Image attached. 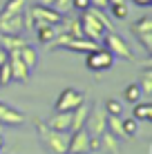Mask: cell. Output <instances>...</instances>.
I'll return each mask as SVG.
<instances>
[{
  "mask_svg": "<svg viewBox=\"0 0 152 154\" xmlns=\"http://www.w3.org/2000/svg\"><path fill=\"white\" fill-rule=\"evenodd\" d=\"M78 25H81V31L85 38H90L94 42H98L105 36V31H112V23L105 18V9H94L90 7L87 11H81L78 16Z\"/></svg>",
  "mask_w": 152,
  "mask_h": 154,
  "instance_id": "6da1fadb",
  "label": "cell"
},
{
  "mask_svg": "<svg viewBox=\"0 0 152 154\" xmlns=\"http://www.w3.org/2000/svg\"><path fill=\"white\" fill-rule=\"evenodd\" d=\"M36 132L38 141L47 154H67V143H70V132L54 130L45 121H36Z\"/></svg>",
  "mask_w": 152,
  "mask_h": 154,
  "instance_id": "7a4b0ae2",
  "label": "cell"
},
{
  "mask_svg": "<svg viewBox=\"0 0 152 154\" xmlns=\"http://www.w3.org/2000/svg\"><path fill=\"white\" fill-rule=\"evenodd\" d=\"M25 18V29L36 31L40 25H58L63 20V14H58L54 7H47V5H34V7L25 9L23 14Z\"/></svg>",
  "mask_w": 152,
  "mask_h": 154,
  "instance_id": "3957f363",
  "label": "cell"
},
{
  "mask_svg": "<svg viewBox=\"0 0 152 154\" xmlns=\"http://www.w3.org/2000/svg\"><path fill=\"white\" fill-rule=\"evenodd\" d=\"M103 45H105V49L110 54L114 56V60H125V63H137V56H134V51L130 49V45L123 40V36H119L116 31H105V36H103Z\"/></svg>",
  "mask_w": 152,
  "mask_h": 154,
  "instance_id": "277c9868",
  "label": "cell"
},
{
  "mask_svg": "<svg viewBox=\"0 0 152 154\" xmlns=\"http://www.w3.org/2000/svg\"><path fill=\"white\" fill-rule=\"evenodd\" d=\"M130 31H132V36L139 40V45L143 47V51L150 56L152 54V18H148V16L137 18L130 25Z\"/></svg>",
  "mask_w": 152,
  "mask_h": 154,
  "instance_id": "5b68a950",
  "label": "cell"
},
{
  "mask_svg": "<svg viewBox=\"0 0 152 154\" xmlns=\"http://www.w3.org/2000/svg\"><path fill=\"white\" fill-rule=\"evenodd\" d=\"M114 65V56L110 54L105 47H96V49L87 51V58H85V67L94 74H101V72H107L112 69Z\"/></svg>",
  "mask_w": 152,
  "mask_h": 154,
  "instance_id": "8992f818",
  "label": "cell"
},
{
  "mask_svg": "<svg viewBox=\"0 0 152 154\" xmlns=\"http://www.w3.org/2000/svg\"><path fill=\"white\" fill-rule=\"evenodd\" d=\"M81 103H85V94L74 89V87H65L58 94V98H56L54 109L56 112H72V109H76Z\"/></svg>",
  "mask_w": 152,
  "mask_h": 154,
  "instance_id": "52a82bcc",
  "label": "cell"
},
{
  "mask_svg": "<svg viewBox=\"0 0 152 154\" xmlns=\"http://www.w3.org/2000/svg\"><path fill=\"white\" fill-rule=\"evenodd\" d=\"M90 132L87 127H78L70 132V143H67V154H85L90 152Z\"/></svg>",
  "mask_w": 152,
  "mask_h": 154,
  "instance_id": "ba28073f",
  "label": "cell"
},
{
  "mask_svg": "<svg viewBox=\"0 0 152 154\" xmlns=\"http://www.w3.org/2000/svg\"><path fill=\"white\" fill-rule=\"evenodd\" d=\"M7 60H9V65H11V81H16V83H25V81H27L29 74H31V69L25 65L23 60H20L18 49L7 51Z\"/></svg>",
  "mask_w": 152,
  "mask_h": 154,
  "instance_id": "9c48e42d",
  "label": "cell"
},
{
  "mask_svg": "<svg viewBox=\"0 0 152 154\" xmlns=\"http://www.w3.org/2000/svg\"><path fill=\"white\" fill-rule=\"evenodd\" d=\"M25 121H27V116L20 112V109H16V107H11V105L0 100V125L18 127V125H23Z\"/></svg>",
  "mask_w": 152,
  "mask_h": 154,
  "instance_id": "30bf717a",
  "label": "cell"
},
{
  "mask_svg": "<svg viewBox=\"0 0 152 154\" xmlns=\"http://www.w3.org/2000/svg\"><path fill=\"white\" fill-rule=\"evenodd\" d=\"M85 127L87 132H90L92 136H101L103 132L107 130V114L98 112V109H90V114H87V121H85Z\"/></svg>",
  "mask_w": 152,
  "mask_h": 154,
  "instance_id": "8fae6325",
  "label": "cell"
},
{
  "mask_svg": "<svg viewBox=\"0 0 152 154\" xmlns=\"http://www.w3.org/2000/svg\"><path fill=\"white\" fill-rule=\"evenodd\" d=\"M23 14H14V16H7V18H0V34H23L25 31Z\"/></svg>",
  "mask_w": 152,
  "mask_h": 154,
  "instance_id": "7c38bea8",
  "label": "cell"
},
{
  "mask_svg": "<svg viewBox=\"0 0 152 154\" xmlns=\"http://www.w3.org/2000/svg\"><path fill=\"white\" fill-rule=\"evenodd\" d=\"M45 123L49 127H54V130H60V132H70V125H72V112H56L49 116V119H45Z\"/></svg>",
  "mask_w": 152,
  "mask_h": 154,
  "instance_id": "4fadbf2b",
  "label": "cell"
},
{
  "mask_svg": "<svg viewBox=\"0 0 152 154\" xmlns=\"http://www.w3.org/2000/svg\"><path fill=\"white\" fill-rule=\"evenodd\" d=\"M90 109H92V105H87V103H81L76 109H72V125H70V132L78 130V127H85V121H87Z\"/></svg>",
  "mask_w": 152,
  "mask_h": 154,
  "instance_id": "5bb4252c",
  "label": "cell"
},
{
  "mask_svg": "<svg viewBox=\"0 0 152 154\" xmlns=\"http://www.w3.org/2000/svg\"><path fill=\"white\" fill-rule=\"evenodd\" d=\"M58 34H60L58 25H40V27L36 29V38H38L40 45H49Z\"/></svg>",
  "mask_w": 152,
  "mask_h": 154,
  "instance_id": "9a60e30c",
  "label": "cell"
},
{
  "mask_svg": "<svg viewBox=\"0 0 152 154\" xmlns=\"http://www.w3.org/2000/svg\"><path fill=\"white\" fill-rule=\"evenodd\" d=\"M18 56H20V60H23L29 69H34V67L38 65V51H36V47L29 45V42H27V45H23V47L18 49Z\"/></svg>",
  "mask_w": 152,
  "mask_h": 154,
  "instance_id": "2e32d148",
  "label": "cell"
},
{
  "mask_svg": "<svg viewBox=\"0 0 152 154\" xmlns=\"http://www.w3.org/2000/svg\"><path fill=\"white\" fill-rule=\"evenodd\" d=\"M0 45H2V49L11 51V49H20L23 45H27V40L23 38V34H0Z\"/></svg>",
  "mask_w": 152,
  "mask_h": 154,
  "instance_id": "e0dca14e",
  "label": "cell"
},
{
  "mask_svg": "<svg viewBox=\"0 0 152 154\" xmlns=\"http://www.w3.org/2000/svg\"><path fill=\"white\" fill-rule=\"evenodd\" d=\"M27 9V0H7L0 9V18H7V16H14V14H23Z\"/></svg>",
  "mask_w": 152,
  "mask_h": 154,
  "instance_id": "ac0fdd59",
  "label": "cell"
},
{
  "mask_svg": "<svg viewBox=\"0 0 152 154\" xmlns=\"http://www.w3.org/2000/svg\"><path fill=\"white\" fill-rule=\"evenodd\" d=\"M98 139H101V150H107L110 154H119V152H121V147H119V139L112 134V132L105 130Z\"/></svg>",
  "mask_w": 152,
  "mask_h": 154,
  "instance_id": "d6986e66",
  "label": "cell"
},
{
  "mask_svg": "<svg viewBox=\"0 0 152 154\" xmlns=\"http://www.w3.org/2000/svg\"><path fill=\"white\" fill-rule=\"evenodd\" d=\"M132 116L137 121H152V105L150 103H134V109H132Z\"/></svg>",
  "mask_w": 152,
  "mask_h": 154,
  "instance_id": "ffe728a7",
  "label": "cell"
},
{
  "mask_svg": "<svg viewBox=\"0 0 152 154\" xmlns=\"http://www.w3.org/2000/svg\"><path fill=\"white\" fill-rule=\"evenodd\" d=\"M141 96H143V92H141V87H139V83H130L128 87H125V92H123V98L128 100V103H139Z\"/></svg>",
  "mask_w": 152,
  "mask_h": 154,
  "instance_id": "44dd1931",
  "label": "cell"
},
{
  "mask_svg": "<svg viewBox=\"0 0 152 154\" xmlns=\"http://www.w3.org/2000/svg\"><path fill=\"white\" fill-rule=\"evenodd\" d=\"M107 9H110V16L116 18V20H125L128 18V5H125V0L123 2H110Z\"/></svg>",
  "mask_w": 152,
  "mask_h": 154,
  "instance_id": "7402d4cb",
  "label": "cell"
},
{
  "mask_svg": "<svg viewBox=\"0 0 152 154\" xmlns=\"http://www.w3.org/2000/svg\"><path fill=\"white\" fill-rule=\"evenodd\" d=\"M121 127H123V136H125V139H130V136H134L139 132V121L134 119V116L121 119Z\"/></svg>",
  "mask_w": 152,
  "mask_h": 154,
  "instance_id": "603a6c76",
  "label": "cell"
},
{
  "mask_svg": "<svg viewBox=\"0 0 152 154\" xmlns=\"http://www.w3.org/2000/svg\"><path fill=\"white\" fill-rule=\"evenodd\" d=\"M107 132H112L116 139H125L121 127V116H107Z\"/></svg>",
  "mask_w": 152,
  "mask_h": 154,
  "instance_id": "cb8c5ba5",
  "label": "cell"
},
{
  "mask_svg": "<svg viewBox=\"0 0 152 154\" xmlns=\"http://www.w3.org/2000/svg\"><path fill=\"white\" fill-rule=\"evenodd\" d=\"M141 92H143V96H150L152 94V72L145 67L143 69V76H141V83H139Z\"/></svg>",
  "mask_w": 152,
  "mask_h": 154,
  "instance_id": "d4e9b609",
  "label": "cell"
},
{
  "mask_svg": "<svg viewBox=\"0 0 152 154\" xmlns=\"http://www.w3.org/2000/svg\"><path fill=\"white\" fill-rule=\"evenodd\" d=\"M105 114L107 116H121L123 114V103H119L116 98H107L105 100Z\"/></svg>",
  "mask_w": 152,
  "mask_h": 154,
  "instance_id": "484cf974",
  "label": "cell"
},
{
  "mask_svg": "<svg viewBox=\"0 0 152 154\" xmlns=\"http://www.w3.org/2000/svg\"><path fill=\"white\" fill-rule=\"evenodd\" d=\"M51 7H54L58 14L65 16V14L72 11V0H54V5H51Z\"/></svg>",
  "mask_w": 152,
  "mask_h": 154,
  "instance_id": "4316f807",
  "label": "cell"
},
{
  "mask_svg": "<svg viewBox=\"0 0 152 154\" xmlns=\"http://www.w3.org/2000/svg\"><path fill=\"white\" fill-rule=\"evenodd\" d=\"M90 7V0H72V9H76V11H87Z\"/></svg>",
  "mask_w": 152,
  "mask_h": 154,
  "instance_id": "83f0119b",
  "label": "cell"
},
{
  "mask_svg": "<svg viewBox=\"0 0 152 154\" xmlns=\"http://www.w3.org/2000/svg\"><path fill=\"white\" fill-rule=\"evenodd\" d=\"M101 150V139L98 136H90V154Z\"/></svg>",
  "mask_w": 152,
  "mask_h": 154,
  "instance_id": "f1b7e54d",
  "label": "cell"
},
{
  "mask_svg": "<svg viewBox=\"0 0 152 154\" xmlns=\"http://www.w3.org/2000/svg\"><path fill=\"white\" fill-rule=\"evenodd\" d=\"M94 9H107V0H90Z\"/></svg>",
  "mask_w": 152,
  "mask_h": 154,
  "instance_id": "f546056e",
  "label": "cell"
},
{
  "mask_svg": "<svg viewBox=\"0 0 152 154\" xmlns=\"http://www.w3.org/2000/svg\"><path fill=\"white\" fill-rule=\"evenodd\" d=\"M134 5H139V7H150L152 0H134Z\"/></svg>",
  "mask_w": 152,
  "mask_h": 154,
  "instance_id": "4dcf8cb0",
  "label": "cell"
},
{
  "mask_svg": "<svg viewBox=\"0 0 152 154\" xmlns=\"http://www.w3.org/2000/svg\"><path fill=\"white\" fill-rule=\"evenodd\" d=\"M40 5H47V7H51V5H54V0H38Z\"/></svg>",
  "mask_w": 152,
  "mask_h": 154,
  "instance_id": "1f68e13d",
  "label": "cell"
},
{
  "mask_svg": "<svg viewBox=\"0 0 152 154\" xmlns=\"http://www.w3.org/2000/svg\"><path fill=\"white\" fill-rule=\"evenodd\" d=\"M2 145H5V141H2V136H0V150H2Z\"/></svg>",
  "mask_w": 152,
  "mask_h": 154,
  "instance_id": "d6a6232c",
  "label": "cell"
},
{
  "mask_svg": "<svg viewBox=\"0 0 152 154\" xmlns=\"http://www.w3.org/2000/svg\"><path fill=\"white\" fill-rule=\"evenodd\" d=\"M85 154H90V152H85Z\"/></svg>",
  "mask_w": 152,
  "mask_h": 154,
  "instance_id": "836d02e7",
  "label": "cell"
},
{
  "mask_svg": "<svg viewBox=\"0 0 152 154\" xmlns=\"http://www.w3.org/2000/svg\"><path fill=\"white\" fill-rule=\"evenodd\" d=\"M0 87H2V85H0Z\"/></svg>",
  "mask_w": 152,
  "mask_h": 154,
  "instance_id": "e575fe53",
  "label": "cell"
}]
</instances>
